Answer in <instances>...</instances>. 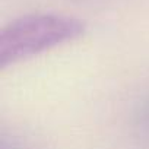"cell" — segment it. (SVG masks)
Here are the masks:
<instances>
[{"label":"cell","mask_w":149,"mask_h":149,"mask_svg":"<svg viewBox=\"0 0 149 149\" xmlns=\"http://www.w3.org/2000/svg\"><path fill=\"white\" fill-rule=\"evenodd\" d=\"M86 25L76 18L34 13L15 19L0 32V67L26 60L85 34Z\"/></svg>","instance_id":"1"}]
</instances>
